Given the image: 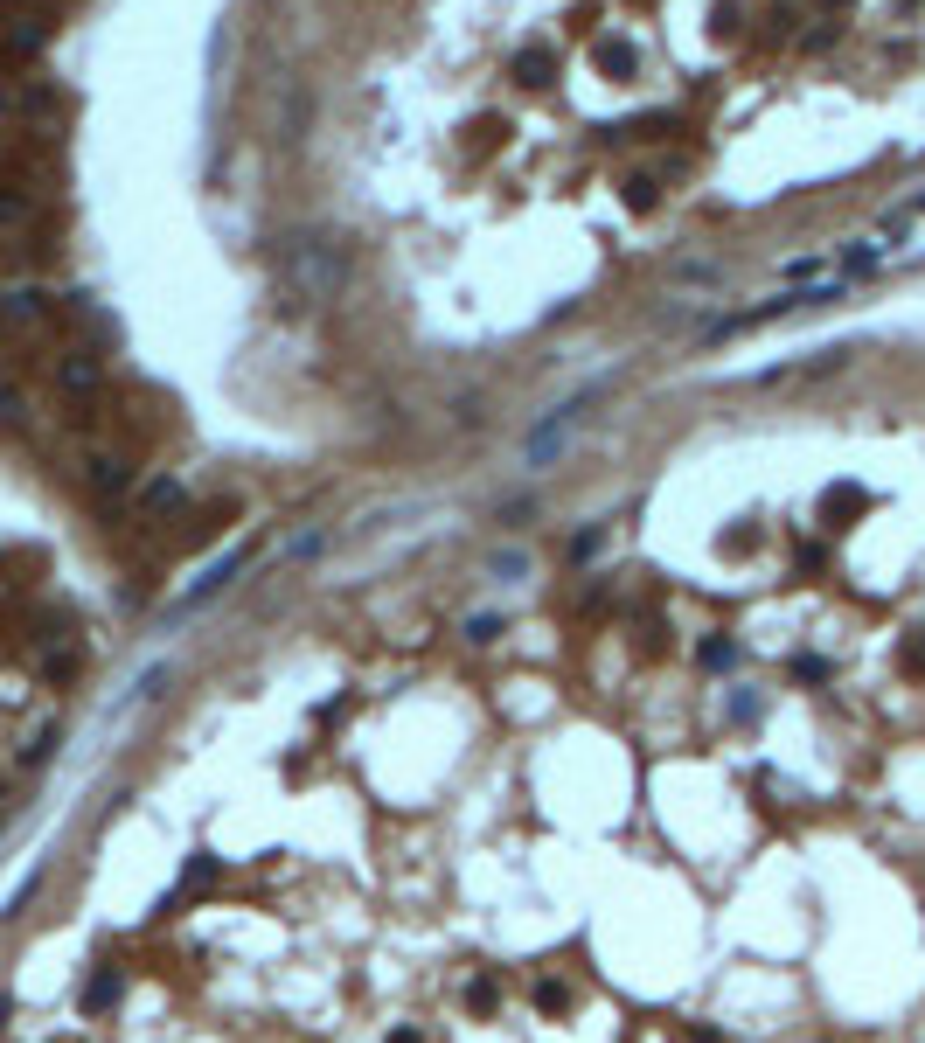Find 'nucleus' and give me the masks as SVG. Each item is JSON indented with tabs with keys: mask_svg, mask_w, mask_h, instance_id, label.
<instances>
[{
	"mask_svg": "<svg viewBox=\"0 0 925 1043\" xmlns=\"http://www.w3.org/2000/svg\"><path fill=\"white\" fill-rule=\"evenodd\" d=\"M348 286V244L341 237H327V230H300V237H286L279 244V293L300 299V306H320V299H334Z\"/></svg>",
	"mask_w": 925,
	"mask_h": 1043,
	"instance_id": "f257e3e1",
	"label": "nucleus"
},
{
	"mask_svg": "<svg viewBox=\"0 0 925 1043\" xmlns=\"http://www.w3.org/2000/svg\"><path fill=\"white\" fill-rule=\"evenodd\" d=\"M56 383H63V397H70V404H91V397H98V383H105V369H98V355H91V348H70V355L56 362Z\"/></svg>",
	"mask_w": 925,
	"mask_h": 1043,
	"instance_id": "f03ea898",
	"label": "nucleus"
},
{
	"mask_svg": "<svg viewBox=\"0 0 925 1043\" xmlns=\"http://www.w3.org/2000/svg\"><path fill=\"white\" fill-rule=\"evenodd\" d=\"M84 487H91L98 501H119V494L133 487V466H126L119 452H91V459H84Z\"/></svg>",
	"mask_w": 925,
	"mask_h": 1043,
	"instance_id": "7ed1b4c3",
	"label": "nucleus"
},
{
	"mask_svg": "<svg viewBox=\"0 0 925 1043\" xmlns=\"http://www.w3.org/2000/svg\"><path fill=\"white\" fill-rule=\"evenodd\" d=\"M42 320H49V293H42V286L0 293V327H42Z\"/></svg>",
	"mask_w": 925,
	"mask_h": 1043,
	"instance_id": "20e7f679",
	"label": "nucleus"
},
{
	"mask_svg": "<svg viewBox=\"0 0 925 1043\" xmlns=\"http://www.w3.org/2000/svg\"><path fill=\"white\" fill-rule=\"evenodd\" d=\"M244 564H251V550H230V557H223V564H209V571H202V585H195V592L181 598V605H174V612H195V605H202V598H216V592H223V585H230V578H237V571H244Z\"/></svg>",
	"mask_w": 925,
	"mask_h": 1043,
	"instance_id": "39448f33",
	"label": "nucleus"
},
{
	"mask_svg": "<svg viewBox=\"0 0 925 1043\" xmlns=\"http://www.w3.org/2000/svg\"><path fill=\"white\" fill-rule=\"evenodd\" d=\"M119 995H126V981H119V967H98L91 981H84V1016H105V1009H119Z\"/></svg>",
	"mask_w": 925,
	"mask_h": 1043,
	"instance_id": "423d86ee",
	"label": "nucleus"
},
{
	"mask_svg": "<svg viewBox=\"0 0 925 1043\" xmlns=\"http://www.w3.org/2000/svg\"><path fill=\"white\" fill-rule=\"evenodd\" d=\"M592 63H599L606 77H633V63H640V49H633L626 35H599V42H592Z\"/></svg>",
	"mask_w": 925,
	"mask_h": 1043,
	"instance_id": "0eeeda50",
	"label": "nucleus"
},
{
	"mask_svg": "<svg viewBox=\"0 0 925 1043\" xmlns=\"http://www.w3.org/2000/svg\"><path fill=\"white\" fill-rule=\"evenodd\" d=\"M863 508H870V494H863V487H849V480H835V487L821 494V515H828L835 529H842V522H856Z\"/></svg>",
	"mask_w": 925,
	"mask_h": 1043,
	"instance_id": "6e6552de",
	"label": "nucleus"
},
{
	"mask_svg": "<svg viewBox=\"0 0 925 1043\" xmlns=\"http://www.w3.org/2000/svg\"><path fill=\"white\" fill-rule=\"evenodd\" d=\"M35 216V188L21 174H0V223H28Z\"/></svg>",
	"mask_w": 925,
	"mask_h": 1043,
	"instance_id": "1a4fd4ad",
	"label": "nucleus"
},
{
	"mask_svg": "<svg viewBox=\"0 0 925 1043\" xmlns=\"http://www.w3.org/2000/svg\"><path fill=\"white\" fill-rule=\"evenodd\" d=\"M216 870H223V863H216V856H188V870H181V884H174V897H167V904H160V911H174V904H181V897L209 891V884H216Z\"/></svg>",
	"mask_w": 925,
	"mask_h": 1043,
	"instance_id": "9d476101",
	"label": "nucleus"
},
{
	"mask_svg": "<svg viewBox=\"0 0 925 1043\" xmlns=\"http://www.w3.org/2000/svg\"><path fill=\"white\" fill-rule=\"evenodd\" d=\"M181 501H188L181 480H147V487H140V508H147V515H181Z\"/></svg>",
	"mask_w": 925,
	"mask_h": 1043,
	"instance_id": "9b49d317",
	"label": "nucleus"
},
{
	"mask_svg": "<svg viewBox=\"0 0 925 1043\" xmlns=\"http://www.w3.org/2000/svg\"><path fill=\"white\" fill-rule=\"evenodd\" d=\"M550 70H557V63H550V49H522V56H515V84H522V91H543V84H550Z\"/></svg>",
	"mask_w": 925,
	"mask_h": 1043,
	"instance_id": "f8f14e48",
	"label": "nucleus"
},
{
	"mask_svg": "<svg viewBox=\"0 0 925 1043\" xmlns=\"http://www.w3.org/2000/svg\"><path fill=\"white\" fill-rule=\"evenodd\" d=\"M877 265H884V251H877V244H856V251H842V272H849V279H863V272H877Z\"/></svg>",
	"mask_w": 925,
	"mask_h": 1043,
	"instance_id": "ddd939ff",
	"label": "nucleus"
},
{
	"mask_svg": "<svg viewBox=\"0 0 925 1043\" xmlns=\"http://www.w3.org/2000/svg\"><path fill=\"white\" fill-rule=\"evenodd\" d=\"M466 1009H473V1016H494V1009H501V988H494V981H473V988H466Z\"/></svg>",
	"mask_w": 925,
	"mask_h": 1043,
	"instance_id": "4468645a",
	"label": "nucleus"
},
{
	"mask_svg": "<svg viewBox=\"0 0 925 1043\" xmlns=\"http://www.w3.org/2000/svg\"><path fill=\"white\" fill-rule=\"evenodd\" d=\"M536 1009L564 1016V1009H571V988H564V981H536Z\"/></svg>",
	"mask_w": 925,
	"mask_h": 1043,
	"instance_id": "2eb2a0df",
	"label": "nucleus"
},
{
	"mask_svg": "<svg viewBox=\"0 0 925 1043\" xmlns=\"http://www.w3.org/2000/svg\"><path fill=\"white\" fill-rule=\"evenodd\" d=\"M898 668H905V675H925V633H905V647H898Z\"/></svg>",
	"mask_w": 925,
	"mask_h": 1043,
	"instance_id": "dca6fc26",
	"label": "nucleus"
},
{
	"mask_svg": "<svg viewBox=\"0 0 925 1043\" xmlns=\"http://www.w3.org/2000/svg\"><path fill=\"white\" fill-rule=\"evenodd\" d=\"M599 550H606V536H599V529H585V536H571V564H592Z\"/></svg>",
	"mask_w": 925,
	"mask_h": 1043,
	"instance_id": "f3484780",
	"label": "nucleus"
},
{
	"mask_svg": "<svg viewBox=\"0 0 925 1043\" xmlns=\"http://www.w3.org/2000/svg\"><path fill=\"white\" fill-rule=\"evenodd\" d=\"M21 411H28V397L14 383H0V425H21Z\"/></svg>",
	"mask_w": 925,
	"mask_h": 1043,
	"instance_id": "a211bd4d",
	"label": "nucleus"
},
{
	"mask_svg": "<svg viewBox=\"0 0 925 1043\" xmlns=\"http://www.w3.org/2000/svg\"><path fill=\"white\" fill-rule=\"evenodd\" d=\"M626 209H654V181H647V174L626 181Z\"/></svg>",
	"mask_w": 925,
	"mask_h": 1043,
	"instance_id": "6ab92c4d",
	"label": "nucleus"
},
{
	"mask_svg": "<svg viewBox=\"0 0 925 1043\" xmlns=\"http://www.w3.org/2000/svg\"><path fill=\"white\" fill-rule=\"evenodd\" d=\"M675 279H682V286H717V265H696V258H689V265H675Z\"/></svg>",
	"mask_w": 925,
	"mask_h": 1043,
	"instance_id": "aec40b11",
	"label": "nucleus"
},
{
	"mask_svg": "<svg viewBox=\"0 0 925 1043\" xmlns=\"http://www.w3.org/2000/svg\"><path fill=\"white\" fill-rule=\"evenodd\" d=\"M731 661H738L731 640H703V668H731Z\"/></svg>",
	"mask_w": 925,
	"mask_h": 1043,
	"instance_id": "412c9836",
	"label": "nucleus"
},
{
	"mask_svg": "<svg viewBox=\"0 0 925 1043\" xmlns=\"http://www.w3.org/2000/svg\"><path fill=\"white\" fill-rule=\"evenodd\" d=\"M494 633H501L494 612H473V619H466V640H494Z\"/></svg>",
	"mask_w": 925,
	"mask_h": 1043,
	"instance_id": "4be33fe9",
	"label": "nucleus"
},
{
	"mask_svg": "<svg viewBox=\"0 0 925 1043\" xmlns=\"http://www.w3.org/2000/svg\"><path fill=\"white\" fill-rule=\"evenodd\" d=\"M793 675H800V682H828V661H821V654H800Z\"/></svg>",
	"mask_w": 925,
	"mask_h": 1043,
	"instance_id": "5701e85b",
	"label": "nucleus"
},
{
	"mask_svg": "<svg viewBox=\"0 0 925 1043\" xmlns=\"http://www.w3.org/2000/svg\"><path fill=\"white\" fill-rule=\"evenodd\" d=\"M300 126H307V98H293V105H286V140H300Z\"/></svg>",
	"mask_w": 925,
	"mask_h": 1043,
	"instance_id": "b1692460",
	"label": "nucleus"
},
{
	"mask_svg": "<svg viewBox=\"0 0 925 1043\" xmlns=\"http://www.w3.org/2000/svg\"><path fill=\"white\" fill-rule=\"evenodd\" d=\"M390 1043H425V1030H390Z\"/></svg>",
	"mask_w": 925,
	"mask_h": 1043,
	"instance_id": "393cba45",
	"label": "nucleus"
},
{
	"mask_svg": "<svg viewBox=\"0 0 925 1043\" xmlns=\"http://www.w3.org/2000/svg\"><path fill=\"white\" fill-rule=\"evenodd\" d=\"M689 1043H724V1037H717V1030H696V1037H689Z\"/></svg>",
	"mask_w": 925,
	"mask_h": 1043,
	"instance_id": "a878e982",
	"label": "nucleus"
},
{
	"mask_svg": "<svg viewBox=\"0 0 925 1043\" xmlns=\"http://www.w3.org/2000/svg\"><path fill=\"white\" fill-rule=\"evenodd\" d=\"M7 1016H14V1002H7V995H0V1030H7Z\"/></svg>",
	"mask_w": 925,
	"mask_h": 1043,
	"instance_id": "bb28decb",
	"label": "nucleus"
}]
</instances>
